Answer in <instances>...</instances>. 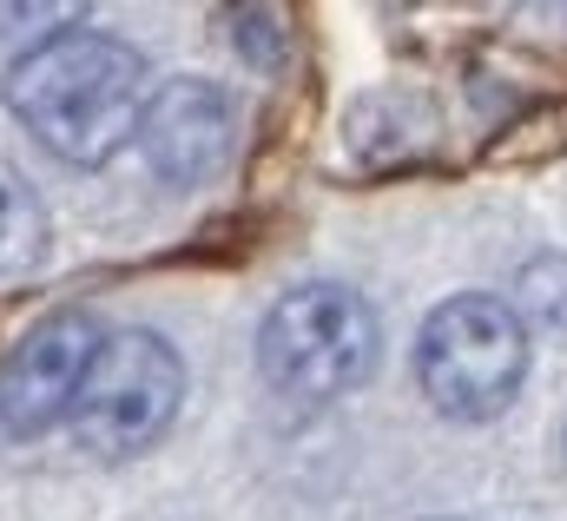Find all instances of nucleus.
Returning <instances> with one entry per match:
<instances>
[{
	"instance_id": "8",
	"label": "nucleus",
	"mask_w": 567,
	"mask_h": 521,
	"mask_svg": "<svg viewBox=\"0 0 567 521\" xmlns=\"http://www.w3.org/2000/svg\"><path fill=\"white\" fill-rule=\"evenodd\" d=\"M508 310L522 317V330L542 324V330H561L567 337V258H528L522 264Z\"/></svg>"
},
{
	"instance_id": "3",
	"label": "nucleus",
	"mask_w": 567,
	"mask_h": 521,
	"mask_svg": "<svg viewBox=\"0 0 567 521\" xmlns=\"http://www.w3.org/2000/svg\"><path fill=\"white\" fill-rule=\"evenodd\" d=\"M522 377H528V330L508 310V297L462 290V297H442L423 317L416 384L442 416L488 422L515 402Z\"/></svg>"
},
{
	"instance_id": "9",
	"label": "nucleus",
	"mask_w": 567,
	"mask_h": 521,
	"mask_svg": "<svg viewBox=\"0 0 567 521\" xmlns=\"http://www.w3.org/2000/svg\"><path fill=\"white\" fill-rule=\"evenodd\" d=\"M73 20H80V7H60V0H47V7H40V0H27V7H0V27H60V33H66Z\"/></svg>"
},
{
	"instance_id": "6",
	"label": "nucleus",
	"mask_w": 567,
	"mask_h": 521,
	"mask_svg": "<svg viewBox=\"0 0 567 521\" xmlns=\"http://www.w3.org/2000/svg\"><path fill=\"white\" fill-rule=\"evenodd\" d=\"M238 145V106L225 86L212 80H165L152 86L140 120V152L152 165V178L165 185H205L231 165Z\"/></svg>"
},
{
	"instance_id": "7",
	"label": "nucleus",
	"mask_w": 567,
	"mask_h": 521,
	"mask_svg": "<svg viewBox=\"0 0 567 521\" xmlns=\"http://www.w3.org/2000/svg\"><path fill=\"white\" fill-rule=\"evenodd\" d=\"M47 258V205L40 192L0 159V277H20Z\"/></svg>"
},
{
	"instance_id": "1",
	"label": "nucleus",
	"mask_w": 567,
	"mask_h": 521,
	"mask_svg": "<svg viewBox=\"0 0 567 521\" xmlns=\"http://www.w3.org/2000/svg\"><path fill=\"white\" fill-rule=\"evenodd\" d=\"M145 100V60L100 27L47 33L7 67L13 120L66 165H106L126 139H140Z\"/></svg>"
},
{
	"instance_id": "2",
	"label": "nucleus",
	"mask_w": 567,
	"mask_h": 521,
	"mask_svg": "<svg viewBox=\"0 0 567 521\" xmlns=\"http://www.w3.org/2000/svg\"><path fill=\"white\" fill-rule=\"evenodd\" d=\"M383 330L350 284H297L258 324V370L297 402H337L377 370Z\"/></svg>"
},
{
	"instance_id": "5",
	"label": "nucleus",
	"mask_w": 567,
	"mask_h": 521,
	"mask_svg": "<svg viewBox=\"0 0 567 521\" xmlns=\"http://www.w3.org/2000/svg\"><path fill=\"white\" fill-rule=\"evenodd\" d=\"M106 330L93 310H53L33 330L13 337L0 357V429L7 436H47L73 416V402L93 377Z\"/></svg>"
},
{
	"instance_id": "4",
	"label": "nucleus",
	"mask_w": 567,
	"mask_h": 521,
	"mask_svg": "<svg viewBox=\"0 0 567 521\" xmlns=\"http://www.w3.org/2000/svg\"><path fill=\"white\" fill-rule=\"evenodd\" d=\"M178 402H185V364H178V350L158 330H120V337L100 344L93 377H86V390L73 402L66 429H73V442L86 456L120 462V456L152 449L172 429Z\"/></svg>"
}]
</instances>
